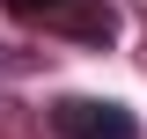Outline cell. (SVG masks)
<instances>
[{
	"label": "cell",
	"instance_id": "7a4b0ae2",
	"mask_svg": "<svg viewBox=\"0 0 147 139\" xmlns=\"http://www.w3.org/2000/svg\"><path fill=\"white\" fill-rule=\"evenodd\" d=\"M52 132L59 139H140V117L125 103H110V95H59Z\"/></svg>",
	"mask_w": 147,
	"mask_h": 139
},
{
	"label": "cell",
	"instance_id": "6da1fadb",
	"mask_svg": "<svg viewBox=\"0 0 147 139\" xmlns=\"http://www.w3.org/2000/svg\"><path fill=\"white\" fill-rule=\"evenodd\" d=\"M15 22H37L52 37H74V44H110L118 37V15L110 0H0Z\"/></svg>",
	"mask_w": 147,
	"mask_h": 139
}]
</instances>
